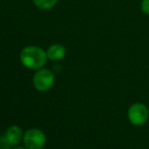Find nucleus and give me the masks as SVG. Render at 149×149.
I'll return each mask as SVG.
<instances>
[{
	"label": "nucleus",
	"mask_w": 149,
	"mask_h": 149,
	"mask_svg": "<svg viewBox=\"0 0 149 149\" xmlns=\"http://www.w3.org/2000/svg\"><path fill=\"white\" fill-rule=\"evenodd\" d=\"M19 58L26 68L40 69L46 64L48 55L41 48L36 46H29L22 50Z\"/></svg>",
	"instance_id": "1"
},
{
	"label": "nucleus",
	"mask_w": 149,
	"mask_h": 149,
	"mask_svg": "<svg viewBox=\"0 0 149 149\" xmlns=\"http://www.w3.org/2000/svg\"><path fill=\"white\" fill-rule=\"evenodd\" d=\"M127 117L131 124L135 126H142L148 121L149 110L145 104L141 102H136L129 108Z\"/></svg>",
	"instance_id": "2"
},
{
	"label": "nucleus",
	"mask_w": 149,
	"mask_h": 149,
	"mask_svg": "<svg viewBox=\"0 0 149 149\" xmlns=\"http://www.w3.org/2000/svg\"><path fill=\"white\" fill-rule=\"evenodd\" d=\"M36 89L39 91H47L53 86L55 82V76L52 71L48 69H41L33 75V79Z\"/></svg>",
	"instance_id": "3"
},
{
	"label": "nucleus",
	"mask_w": 149,
	"mask_h": 149,
	"mask_svg": "<svg viewBox=\"0 0 149 149\" xmlns=\"http://www.w3.org/2000/svg\"><path fill=\"white\" fill-rule=\"evenodd\" d=\"M46 136L39 129H30L24 135V143L28 149H42L46 145Z\"/></svg>",
	"instance_id": "4"
},
{
	"label": "nucleus",
	"mask_w": 149,
	"mask_h": 149,
	"mask_svg": "<svg viewBox=\"0 0 149 149\" xmlns=\"http://www.w3.org/2000/svg\"><path fill=\"white\" fill-rule=\"evenodd\" d=\"M24 134L22 133V130L18 126H10L6 130L5 133L6 138H7V140L10 142L11 145H17L24 138Z\"/></svg>",
	"instance_id": "5"
},
{
	"label": "nucleus",
	"mask_w": 149,
	"mask_h": 149,
	"mask_svg": "<svg viewBox=\"0 0 149 149\" xmlns=\"http://www.w3.org/2000/svg\"><path fill=\"white\" fill-rule=\"evenodd\" d=\"M47 55L49 59L53 61L61 60L66 55V49H65L64 46L55 44V45H52L49 47V49L47 50Z\"/></svg>",
	"instance_id": "6"
},
{
	"label": "nucleus",
	"mask_w": 149,
	"mask_h": 149,
	"mask_svg": "<svg viewBox=\"0 0 149 149\" xmlns=\"http://www.w3.org/2000/svg\"><path fill=\"white\" fill-rule=\"evenodd\" d=\"M33 1L36 4V6L39 7L40 9L47 10L53 7L57 3L58 0H33Z\"/></svg>",
	"instance_id": "7"
},
{
	"label": "nucleus",
	"mask_w": 149,
	"mask_h": 149,
	"mask_svg": "<svg viewBox=\"0 0 149 149\" xmlns=\"http://www.w3.org/2000/svg\"><path fill=\"white\" fill-rule=\"evenodd\" d=\"M10 146L12 145L7 140L6 136H0V149H9Z\"/></svg>",
	"instance_id": "8"
},
{
	"label": "nucleus",
	"mask_w": 149,
	"mask_h": 149,
	"mask_svg": "<svg viewBox=\"0 0 149 149\" xmlns=\"http://www.w3.org/2000/svg\"><path fill=\"white\" fill-rule=\"evenodd\" d=\"M141 9L145 14L149 15V0H142Z\"/></svg>",
	"instance_id": "9"
},
{
	"label": "nucleus",
	"mask_w": 149,
	"mask_h": 149,
	"mask_svg": "<svg viewBox=\"0 0 149 149\" xmlns=\"http://www.w3.org/2000/svg\"><path fill=\"white\" fill-rule=\"evenodd\" d=\"M14 149H28V148H22V147H17V148H14Z\"/></svg>",
	"instance_id": "10"
}]
</instances>
